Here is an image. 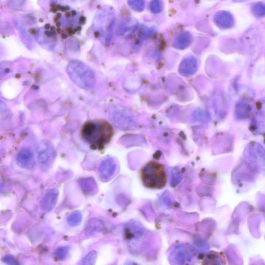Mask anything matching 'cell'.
Instances as JSON below:
<instances>
[{
    "mask_svg": "<svg viewBox=\"0 0 265 265\" xmlns=\"http://www.w3.org/2000/svg\"><path fill=\"white\" fill-rule=\"evenodd\" d=\"M113 134L111 125L103 120H94L87 122L81 132L83 140L94 149L103 148L110 141Z\"/></svg>",
    "mask_w": 265,
    "mask_h": 265,
    "instance_id": "obj_1",
    "label": "cell"
},
{
    "mask_svg": "<svg viewBox=\"0 0 265 265\" xmlns=\"http://www.w3.org/2000/svg\"><path fill=\"white\" fill-rule=\"evenodd\" d=\"M70 79L76 85L84 90L92 89L96 83L94 71L85 63L78 60L71 61L67 66Z\"/></svg>",
    "mask_w": 265,
    "mask_h": 265,
    "instance_id": "obj_2",
    "label": "cell"
},
{
    "mask_svg": "<svg viewBox=\"0 0 265 265\" xmlns=\"http://www.w3.org/2000/svg\"><path fill=\"white\" fill-rule=\"evenodd\" d=\"M140 178L143 185L147 188L153 190L164 188L167 182L164 165L157 162H149L141 168Z\"/></svg>",
    "mask_w": 265,
    "mask_h": 265,
    "instance_id": "obj_3",
    "label": "cell"
},
{
    "mask_svg": "<svg viewBox=\"0 0 265 265\" xmlns=\"http://www.w3.org/2000/svg\"><path fill=\"white\" fill-rule=\"evenodd\" d=\"M110 118L118 128L123 130H133L137 128L134 118L127 110L116 107L111 110Z\"/></svg>",
    "mask_w": 265,
    "mask_h": 265,
    "instance_id": "obj_4",
    "label": "cell"
},
{
    "mask_svg": "<svg viewBox=\"0 0 265 265\" xmlns=\"http://www.w3.org/2000/svg\"><path fill=\"white\" fill-rule=\"evenodd\" d=\"M56 153L52 144L48 141H43L38 149L37 159L43 171L50 169L56 158Z\"/></svg>",
    "mask_w": 265,
    "mask_h": 265,
    "instance_id": "obj_5",
    "label": "cell"
},
{
    "mask_svg": "<svg viewBox=\"0 0 265 265\" xmlns=\"http://www.w3.org/2000/svg\"><path fill=\"white\" fill-rule=\"evenodd\" d=\"M59 195V191L56 188H52L47 191L40 202L42 211L46 213L52 211L57 204Z\"/></svg>",
    "mask_w": 265,
    "mask_h": 265,
    "instance_id": "obj_6",
    "label": "cell"
},
{
    "mask_svg": "<svg viewBox=\"0 0 265 265\" xmlns=\"http://www.w3.org/2000/svg\"><path fill=\"white\" fill-rule=\"evenodd\" d=\"M117 169V165L112 158H107L101 163L99 173L101 180L103 182L109 181L114 175Z\"/></svg>",
    "mask_w": 265,
    "mask_h": 265,
    "instance_id": "obj_7",
    "label": "cell"
},
{
    "mask_svg": "<svg viewBox=\"0 0 265 265\" xmlns=\"http://www.w3.org/2000/svg\"><path fill=\"white\" fill-rule=\"evenodd\" d=\"M198 69L197 59L194 56H189L181 61L179 65V71L181 75L187 77L195 74Z\"/></svg>",
    "mask_w": 265,
    "mask_h": 265,
    "instance_id": "obj_8",
    "label": "cell"
},
{
    "mask_svg": "<svg viewBox=\"0 0 265 265\" xmlns=\"http://www.w3.org/2000/svg\"><path fill=\"white\" fill-rule=\"evenodd\" d=\"M214 21L216 25L223 29L231 28L234 23L232 15L226 11H220L216 13Z\"/></svg>",
    "mask_w": 265,
    "mask_h": 265,
    "instance_id": "obj_9",
    "label": "cell"
},
{
    "mask_svg": "<svg viewBox=\"0 0 265 265\" xmlns=\"http://www.w3.org/2000/svg\"><path fill=\"white\" fill-rule=\"evenodd\" d=\"M16 161L20 167L25 169H30L34 165V155L29 150H22L18 154Z\"/></svg>",
    "mask_w": 265,
    "mask_h": 265,
    "instance_id": "obj_10",
    "label": "cell"
},
{
    "mask_svg": "<svg viewBox=\"0 0 265 265\" xmlns=\"http://www.w3.org/2000/svg\"><path fill=\"white\" fill-rule=\"evenodd\" d=\"M184 246L177 247L170 256L171 261L174 263L182 264L190 260L191 256L188 251Z\"/></svg>",
    "mask_w": 265,
    "mask_h": 265,
    "instance_id": "obj_11",
    "label": "cell"
},
{
    "mask_svg": "<svg viewBox=\"0 0 265 265\" xmlns=\"http://www.w3.org/2000/svg\"><path fill=\"white\" fill-rule=\"evenodd\" d=\"M125 233L127 239H138L143 236L144 229L141 224L136 222H131L126 225Z\"/></svg>",
    "mask_w": 265,
    "mask_h": 265,
    "instance_id": "obj_12",
    "label": "cell"
},
{
    "mask_svg": "<svg viewBox=\"0 0 265 265\" xmlns=\"http://www.w3.org/2000/svg\"><path fill=\"white\" fill-rule=\"evenodd\" d=\"M252 111V106L247 100L240 101L236 105L235 114L237 118L239 120L248 118Z\"/></svg>",
    "mask_w": 265,
    "mask_h": 265,
    "instance_id": "obj_13",
    "label": "cell"
},
{
    "mask_svg": "<svg viewBox=\"0 0 265 265\" xmlns=\"http://www.w3.org/2000/svg\"><path fill=\"white\" fill-rule=\"evenodd\" d=\"M79 183L84 194L87 196H94L97 194L98 187L95 180L91 177L80 179Z\"/></svg>",
    "mask_w": 265,
    "mask_h": 265,
    "instance_id": "obj_14",
    "label": "cell"
},
{
    "mask_svg": "<svg viewBox=\"0 0 265 265\" xmlns=\"http://www.w3.org/2000/svg\"><path fill=\"white\" fill-rule=\"evenodd\" d=\"M104 225L102 221L98 219H92L88 224L85 233L87 236H91L103 231Z\"/></svg>",
    "mask_w": 265,
    "mask_h": 265,
    "instance_id": "obj_15",
    "label": "cell"
},
{
    "mask_svg": "<svg viewBox=\"0 0 265 265\" xmlns=\"http://www.w3.org/2000/svg\"><path fill=\"white\" fill-rule=\"evenodd\" d=\"M192 41V36L190 33L184 32L178 34L176 37L174 46L178 50H184L187 47Z\"/></svg>",
    "mask_w": 265,
    "mask_h": 265,
    "instance_id": "obj_16",
    "label": "cell"
},
{
    "mask_svg": "<svg viewBox=\"0 0 265 265\" xmlns=\"http://www.w3.org/2000/svg\"><path fill=\"white\" fill-rule=\"evenodd\" d=\"M218 98L215 101V106L218 115L221 118H223L226 115L227 103L224 96L221 93L218 94Z\"/></svg>",
    "mask_w": 265,
    "mask_h": 265,
    "instance_id": "obj_17",
    "label": "cell"
},
{
    "mask_svg": "<svg viewBox=\"0 0 265 265\" xmlns=\"http://www.w3.org/2000/svg\"><path fill=\"white\" fill-rule=\"evenodd\" d=\"M83 215L81 211H75L70 213L67 218V223L72 227L79 225L82 222Z\"/></svg>",
    "mask_w": 265,
    "mask_h": 265,
    "instance_id": "obj_18",
    "label": "cell"
},
{
    "mask_svg": "<svg viewBox=\"0 0 265 265\" xmlns=\"http://www.w3.org/2000/svg\"><path fill=\"white\" fill-rule=\"evenodd\" d=\"M128 5L135 11L142 12L145 8V0H128Z\"/></svg>",
    "mask_w": 265,
    "mask_h": 265,
    "instance_id": "obj_19",
    "label": "cell"
},
{
    "mask_svg": "<svg viewBox=\"0 0 265 265\" xmlns=\"http://www.w3.org/2000/svg\"><path fill=\"white\" fill-rule=\"evenodd\" d=\"M182 179V175L179 170L177 168H173L171 170V185L173 187H176Z\"/></svg>",
    "mask_w": 265,
    "mask_h": 265,
    "instance_id": "obj_20",
    "label": "cell"
},
{
    "mask_svg": "<svg viewBox=\"0 0 265 265\" xmlns=\"http://www.w3.org/2000/svg\"><path fill=\"white\" fill-rule=\"evenodd\" d=\"M98 253L95 251L90 252L82 260L81 264L84 265H93L97 259Z\"/></svg>",
    "mask_w": 265,
    "mask_h": 265,
    "instance_id": "obj_21",
    "label": "cell"
},
{
    "mask_svg": "<svg viewBox=\"0 0 265 265\" xmlns=\"http://www.w3.org/2000/svg\"><path fill=\"white\" fill-rule=\"evenodd\" d=\"M10 8L16 10H21L25 7L27 0H7Z\"/></svg>",
    "mask_w": 265,
    "mask_h": 265,
    "instance_id": "obj_22",
    "label": "cell"
},
{
    "mask_svg": "<svg viewBox=\"0 0 265 265\" xmlns=\"http://www.w3.org/2000/svg\"><path fill=\"white\" fill-rule=\"evenodd\" d=\"M252 12L257 17H263L265 16V5L258 3L252 7Z\"/></svg>",
    "mask_w": 265,
    "mask_h": 265,
    "instance_id": "obj_23",
    "label": "cell"
},
{
    "mask_svg": "<svg viewBox=\"0 0 265 265\" xmlns=\"http://www.w3.org/2000/svg\"><path fill=\"white\" fill-rule=\"evenodd\" d=\"M163 9V3L162 0H152L150 4V10L154 13H160Z\"/></svg>",
    "mask_w": 265,
    "mask_h": 265,
    "instance_id": "obj_24",
    "label": "cell"
},
{
    "mask_svg": "<svg viewBox=\"0 0 265 265\" xmlns=\"http://www.w3.org/2000/svg\"><path fill=\"white\" fill-rule=\"evenodd\" d=\"M69 250L67 247L59 248L55 252V256L58 260H63L66 258L69 252Z\"/></svg>",
    "mask_w": 265,
    "mask_h": 265,
    "instance_id": "obj_25",
    "label": "cell"
},
{
    "mask_svg": "<svg viewBox=\"0 0 265 265\" xmlns=\"http://www.w3.org/2000/svg\"><path fill=\"white\" fill-rule=\"evenodd\" d=\"M195 118L201 122L207 123L209 122L210 117L209 114L203 110L197 111L195 113Z\"/></svg>",
    "mask_w": 265,
    "mask_h": 265,
    "instance_id": "obj_26",
    "label": "cell"
},
{
    "mask_svg": "<svg viewBox=\"0 0 265 265\" xmlns=\"http://www.w3.org/2000/svg\"><path fill=\"white\" fill-rule=\"evenodd\" d=\"M3 261L9 264H19L15 258L11 255L6 256L3 258Z\"/></svg>",
    "mask_w": 265,
    "mask_h": 265,
    "instance_id": "obj_27",
    "label": "cell"
},
{
    "mask_svg": "<svg viewBox=\"0 0 265 265\" xmlns=\"http://www.w3.org/2000/svg\"><path fill=\"white\" fill-rule=\"evenodd\" d=\"M234 1L237 2H243L248 1V0H234Z\"/></svg>",
    "mask_w": 265,
    "mask_h": 265,
    "instance_id": "obj_28",
    "label": "cell"
}]
</instances>
